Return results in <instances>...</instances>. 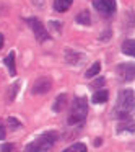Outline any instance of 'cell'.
Here are the masks:
<instances>
[{
  "label": "cell",
  "instance_id": "9",
  "mask_svg": "<svg viewBox=\"0 0 135 152\" xmlns=\"http://www.w3.org/2000/svg\"><path fill=\"white\" fill-rule=\"evenodd\" d=\"M122 53L125 56H132L135 57V39H125L122 43Z\"/></svg>",
  "mask_w": 135,
  "mask_h": 152
},
{
  "label": "cell",
  "instance_id": "25",
  "mask_svg": "<svg viewBox=\"0 0 135 152\" xmlns=\"http://www.w3.org/2000/svg\"><path fill=\"white\" fill-rule=\"evenodd\" d=\"M101 144H103V139H96V141H95V145H96V147H99Z\"/></svg>",
  "mask_w": 135,
  "mask_h": 152
},
{
  "label": "cell",
  "instance_id": "8",
  "mask_svg": "<svg viewBox=\"0 0 135 152\" xmlns=\"http://www.w3.org/2000/svg\"><path fill=\"white\" fill-rule=\"evenodd\" d=\"M117 132L122 134V132H135V121L130 118H125L122 121L117 123Z\"/></svg>",
  "mask_w": 135,
  "mask_h": 152
},
{
  "label": "cell",
  "instance_id": "5",
  "mask_svg": "<svg viewBox=\"0 0 135 152\" xmlns=\"http://www.w3.org/2000/svg\"><path fill=\"white\" fill-rule=\"evenodd\" d=\"M117 75L122 82H132L135 79V62H122L117 66Z\"/></svg>",
  "mask_w": 135,
  "mask_h": 152
},
{
  "label": "cell",
  "instance_id": "3",
  "mask_svg": "<svg viewBox=\"0 0 135 152\" xmlns=\"http://www.w3.org/2000/svg\"><path fill=\"white\" fill-rule=\"evenodd\" d=\"M57 141V132L56 131H47L31 141L30 144L25 147V152H47Z\"/></svg>",
  "mask_w": 135,
  "mask_h": 152
},
{
  "label": "cell",
  "instance_id": "13",
  "mask_svg": "<svg viewBox=\"0 0 135 152\" xmlns=\"http://www.w3.org/2000/svg\"><path fill=\"white\" fill-rule=\"evenodd\" d=\"M73 0H54V8L56 12H67L72 7Z\"/></svg>",
  "mask_w": 135,
  "mask_h": 152
},
{
  "label": "cell",
  "instance_id": "18",
  "mask_svg": "<svg viewBox=\"0 0 135 152\" xmlns=\"http://www.w3.org/2000/svg\"><path fill=\"white\" fill-rule=\"evenodd\" d=\"M7 121H8V126H10V131H12V129H18V128H21V123L18 121L17 118H13V116H10V118H8Z\"/></svg>",
  "mask_w": 135,
  "mask_h": 152
},
{
  "label": "cell",
  "instance_id": "7",
  "mask_svg": "<svg viewBox=\"0 0 135 152\" xmlns=\"http://www.w3.org/2000/svg\"><path fill=\"white\" fill-rule=\"evenodd\" d=\"M93 5L104 17H111L116 12V0H93Z\"/></svg>",
  "mask_w": 135,
  "mask_h": 152
},
{
  "label": "cell",
  "instance_id": "2",
  "mask_svg": "<svg viewBox=\"0 0 135 152\" xmlns=\"http://www.w3.org/2000/svg\"><path fill=\"white\" fill-rule=\"evenodd\" d=\"M86 115H88V100L85 96H75L69 111V124L70 126L83 124L86 119Z\"/></svg>",
  "mask_w": 135,
  "mask_h": 152
},
{
  "label": "cell",
  "instance_id": "23",
  "mask_svg": "<svg viewBox=\"0 0 135 152\" xmlns=\"http://www.w3.org/2000/svg\"><path fill=\"white\" fill-rule=\"evenodd\" d=\"M109 36H111V31H104V33L99 36V39H103V41H108L109 39Z\"/></svg>",
  "mask_w": 135,
  "mask_h": 152
},
{
  "label": "cell",
  "instance_id": "12",
  "mask_svg": "<svg viewBox=\"0 0 135 152\" xmlns=\"http://www.w3.org/2000/svg\"><path fill=\"white\" fill-rule=\"evenodd\" d=\"M82 59V54L77 53V51H72V49H67L65 51V62L67 64H72V66H75L78 61Z\"/></svg>",
  "mask_w": 135,
  "mask_h": 152
},
{
  "label": "cell",
  "instance_id": "26",
  "mask_svg": "<svg viewBox=\"0 0 135 152\" xmlns=\"http://www.w3.org/2000/svg\"><path fill=\"white\" fill-rule=\"evenodd\" d=\"M2 46H4V34L0 33V48H2Z\"/></svg>",
  "mask_w": 135,
  "mask_h": 152
},
{
  "label": "cell",
  "instance_id": "17",
  "mask_svg": "<svg viewBox=\"0 0 135 152\" xmlns=\"http://www.w3.org/2000/svg\"><path fill=\"white\" fill-rule=\"evenodd\" d=\"M64 152H88V151H86V145L83 142H77V144H72L70 147H67Z\"/></svg>",
  "mask_w": 135,
  "mask_h": 152
},
{
  "label": "cell",
  "instance_id": "6",
  "mask_svg": "<svg viewBox=\"0 0 135 152\" xmlns=\"http://www.w3.org/2000/svg\"><path fill=\"white\" fill-rule=\"evenodd\" d=\"M51 88H52V79L51 77H39L31 87V93L33 95H43V93H47Z\"/></svg>",
  "mask_w": 135,
  "mask_h": 152
},
{
  "label": "cell",
  "instance_id": "21",
  "mask_svg": "<svg viewBox=\"0 0 135 152\" xmlns=\"http://www.w3.org/2000/svg\"><path fill=\"white\" fill-rule=\"evenodd\" d=\"M5 136H7V131H5L4 121H2V119H0V141H2V139H5Z\"/></svg>",
  "mask_w": 135,
  "mask_h": 152
},
{
  "label": "cell",
  "instance_id": "1",
  "mask_svg": "<svg viewBox=\"0 0 135 152\" xmlns=\"http://www.w3.org/2000/svg\"><path fill=\"white\" fill-rule=\"evenodd\" d=\"M135 110V95H134V90L130 88H125V90H121L117 95V102H116V106H114V111L112 115L116 118H129L132 111Z\"/></svg>",
  "mask_w": 135,
  "mask_h": 152
},
{
  "label": "cell",
  "instance_id": "10",
  "mask_svg": "<svg viewBox=\"0 0 135 152\" xmlns=\"http://www.w3.org/2000/svg\"><path fill=\"white\" fill-rule=\"evenodd\" d=\"M4 62L7 66L10 75H17V69H15V51H10V54L4 59Z\"/></svg>",
  "mask_w": 135,
  "mask_h": 152
},
{
  "label": "cell",
  "instance_id": "15",
  "mask_svg": "<svg viewBox=\"0 0 135 152\" xmlns=\"http://www.w3.org/2000/svg\"><path fill=\"white\" fill-rule=\"evenodd\" d=\"M77 23H80V25H86L88 26L90 23H91V17H90V12H86V10H83V12H80L78 15H77Z\"/></svg>",
  "mask_w": 135,
  "mask_h": 152
},
{
  "label": "cell",
  "instance_id": "11",
  "mask_svg": "<svg viewBox=\"0 0 135 152\" xmlns=\"http://www.w3.org/2000/svg\"><path fill=\"white\" fill-rule=\"evenodd\" d=\"M108 98H109V93H108V90H104V88H99V90H96L95 93H93V103H104V102H108Z\"/></svg>",
  "mask_w": 135,
  "mask_h": 152
},
{
  "label": "cell",
  "instance_id": "22",
  "mask_svg": "<svg viewBox=\"0 0 135 152\" xmlns=\"http://www.w3.org/2000/svg\"><path fill=\"white\" fill-rule=\"evenodd\" d=\"M104 82H106V80L103 79V77H101V79H96L95 82H93V87H96V88H99V87H103V85H104Z\"/></svg>",
  "mask_w": 135,
  "mask_h": 152
},
{
  "label": "cell",
  "instance_id": "16",
  "mask_svg": "<svg viewBox=\"0 0 135 152\" xmlns=\"http://www.w3.org/2000/svg\"><path fill=\"white\" fill-rule=\"evenodd\" d=\"M99 70H101V62H95L88 70H86V74H85L86 79H93V77H96L99 74Z\"/></svg>",
  "mask_w": 135,
  "mask_h": 152
},
{
  "label": "cell",
  "instance_id": "24",
  "mask_svg": "<svg viewBox=\"0 0 135 152\" xmlns=\"http://www.w3.org/2000/svg\"><path fill=\"white\" fill-rule=\"evenodd\" d=\"M51 25L54 26V30H56V31H60V26H62V25H60L59 21H51Z\"/></svg>",
  "mask_w": 135,
  "mask_h": 152
},
{
  "label": "cell",
  "instance_id": "14",
  "mask_svg": "<svg viewBox=\"0 0 135 152\" xmlns=\"http://www.w3.org/2000/svg\"><path fill=\"white\" fill-rule=\"evenodd\" d=\"M65 105H67V95H59V96H57V100L54 102L52 110L59 113V111H62V110L65 108Z\"/></svg>",
  "mask_w": 135,
  "mask_h": 152
},
{
  "label": "cell",
  "instance_id": "4",
  "mask_svg": "<svg viewBox=\"0 0 135 152\" xmlns=\"http://www.w3.org/2000/svg\"><path fill=\"white\" fill-rule=\"evenodd\" d=\"M26 21H28V25L31 26L34 36H36V39L39 41V43H44V41L49 39V31L46 30V26H44L38 18H28Z\"/></svg>",
  "mask_w": 135,
  "mask_h": 152
},
{
  "label": "cell",
  "instance_id": "20",
  "mask_svg": "<svg viewBox=\"0 0 135 152\" xmlns=\"http://www.w3.org/2000/svg\"><path fill=\"white\" fill-rule=\"evenodd\" d=\"M2 152H17L15 144H4L2 145Z\"/></svg>",
  "mask_w": 135,
  "mask_h": 152
},
{
  "label": "cell",
  "instance_id": "19",
  "mask_svg": "<svg viewBox=\"0 0 135 152\" xmlns=\"http://www.w3.org/2000/svg\"><path fill=\"white\" fill-rule=\"evenodd\" d=\"M18 87H20V83H13V87H12L10 90H8V100H13L15 96H17V90H18Z\"/></svg>",
  "mask_w": 135,
  "mask_h": 152
}]
</instances>
